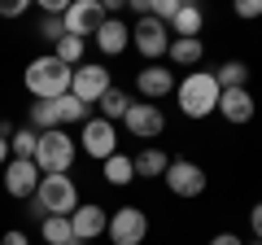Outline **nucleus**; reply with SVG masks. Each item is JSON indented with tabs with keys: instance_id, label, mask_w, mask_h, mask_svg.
<instances>
[{
	"instance_id": "f257e3e1",
	"label": "nucleus",
	"mask_w": 262,
	"mask_h": 245,
	"mask_svg": "<svg viewBox=\"0 0 262 245\" xmlns=\"http://www.w3.org/2000/svg\"><path fill=\"white\" fill-rule=\"evenodd\" d=\"M175 105H179L184 118H210V114H219L214 70H188L184 79H175Z\"/></svg>"
},
{
	"instance_id": "f03ea898",
	"label": "nucleus",
	"mask_w": 262,
	"mask_h": 245,
	"mask_svg": "<svg viewBox=\"0 0 262 245\" xmlns=\"http://www.w3.org/2000/svg\"><path fill=\"white\" fill-rule=\"evenodd\" d=\"M70 75H75L70 66H61L53 53H44V57H35V62L22 70V84H27V92L35 96V101H57V96L70 92Z\"/></svg>"
},
{
	"instance_id": "7ed1b4c3",
	"label": "nucleus",
	"mask_w": 262,
	"mask_h": 245,
	"mask_svg": "<svg viewBox=\"0 0 262 245\" xmlns=\"http://www.w3.org/2000/svg\"><path fill=\"white\" fill-rule=\"evenodd\" d=\"M35 215L48 219V215H61L70 219L79 210V184L70 175H39V189H35Z\"/></svg>"
},
{
	"instance_id": "20e7f679",
	"label": "nucleus",
	"mask_w": 262,
	"mask_h": 245,
	"mask_svg": "<svg viewBox=\"0 0 262 245\" xmlns=\"http://www.w3.org/2000/svg\"><path fill=\"white\" fill-rule=\"evenodd\" d=\"M75 158H79V145L57 127V132H44V136H39L35 158H31V162L39 167V175H66V171L75 167Z\"/></svg>"
},
{
	"instance_id": "39448f33",
	"label": "nucleus",
	"mask_w": 262,
	"mask_h": 245,
	"mask_svg": "<svg viewBox=\"0 0 262 245\" xmlns=\"http://www.w3.org/2000/svg\"><path fill=\"white\" fill-rule=\"evenodd\" d=\"M122 127H127V136L131 140H158L162 132H166V114H162V105H153V101H131L127 105V114H122Z\"/></svg>"
},
{
	"instance_id": "423d86ee",
	"label": "nucleus",
	"mask_w": 262,
	"mask_h": 245,
	"mask_svg": "<svg viewBox=\"0 0 262 245\" xmlns=\"http://www.w3.org/2000/svg\"><path fill=\"white\" fill-rule=\"evenodd\" d=\"M105 236H110V245H144V236H149V215H144L140 206H118L110 215V223H105Z\"/></svg>"
},
{
	"instance_id": "0eeeda50",
	"label": "nucleus",
	"mask_w": 262,
	"mask_h": 245,
	"mask_svg": "<svg viewBox=\"0 0 262 245\" xmlns=\"http://www.w3.org/2000/svg\"><path fill=\"white\" fill-rule=\"evenodd\" d=\"M131 48L144 57V66H158L162 57H166V48H170V31H166V22H158V18H140L136 27H131Z\"/></svg>"
},
{
	"instance_id": "6e6552de",
	"label": "nucleus",
	"mask_w": 262,
	"mask_h": 245,
	"mask_svg": "<svg viewBox=\"0 0 262 245\" xmlns=\"http://www.w3.org/2000/svg\"><path fill=\"white\" fill-rule=\"evenodd\" d=\"M162 184H166L175 197H201V193H206V184H210V175H206V167H201V162L170 158V167H166V175H162Z\"/></svg>"
},
{
	"instance_id": "1a4fd4ad",
	"label": "nucleus",
	"mask_w": 262,
	"mask_h": 245,
	"mask_svg": "<svg viewBox=\"0 0 262 245\" xmlns=\"http://www.w3.org/2000/svg\"><path fill=\"white\" fill-rule=\"evenodd\" d=\"M110 88H114V75L101 62H83V66H75V75H70V96H79L83 105H96Z\"/></svg>"
},
{
	"instance_id": "9d476101",
	"label": "nucleus",
	"mask_w": 262,
	"mask_h": 245,
	"mask_svg": "<svg viewBox=\"0 0 262 245\" xmlns=\"http://www.w3.org/2000/svg\"><path fill=\"white\" fill-rule=\"evenodd\" d=\"M79 149H83L88 158H96V162L114 158V153H118V127H114V122H105L101 114H96V118H88L83 127H79Z\"/></svg>"
},
{
	"instance_id": "9b49d317",
	"label": "nucleus",
	"mask_w": 262,
	"mask_h": 245,
	"mask_svg": "<svg viewBox=\"0 0 262 245\" xmlns=\"http://www.w3.org/2000/svg\"><path fill=\"white\" fill-rule=\"evenodd\" d=\"M105 18H110V13H105L101 0H70V9L61 13V27H66V35L88 39V35H96V31H101Z\"/></svg>"
},
{
	"instance_id": "f8f14e48",
	"label": "nucleus",
	"mask_w": 262,
	"mask_h": 245,
	"mask_svg": "<svg viewBox=\"0 0 262 245\" xmlns=\"http://www.w3.org/2000/svg\"><path fill=\"white\" fill-rule=\"evenodd\" d=\"M35 189H39V167L35 162H27V158H9L5 162V193H9V197L31 201Z\"/></svg>"
},
{
	"instance_id": "ddd939ff",
	"label": "nucleus",
	"mask_w": 262,
	"mask_h": 245,
	"mask_svg": "<svg viewBox=\"0 0 262 245\" xmlns=\"http://www.w3.org/2000/svg\"><path fill=\"white\" fill-rule=\"evenodd\" d=\"M136 92H140V101H166V96H175V70L170 66H144L136 70Z\"/></svg>"
},
{
	"instance_id": "4468645a",
	"label": "nucleus",
	"mask_w": 262,
	"mask_h": 245,
	"mask_svg": "<svg viewBox=\"0 0 262 245\" xmlns=\"http://www.w3.org/2000/svg\"><path fill=\"white\" fill-rule=\"evenodd\" d=\"M105 223H110V210L96 206V201H83V206L70 215V228H75V241H96V236H105Z\"/></svg>"
},
{
	"instance_id": "2eb2a0df",
	"label": "nucleus",
	"mask_w": 262,
	"mask_h": 245,
	"mask_svg": "<svg viewBox=\"0 0 262 245\" xmlns=\"http://www.w3.org/2000/svg\"><path fill=\"white\" fill-rule=\"evenodd\" d=\"M253 92L249 88H227V92H219V114H223L232 127H245V122H253Z\"/></svg>"
},
{
	"instance_id": "dca6fc26",
	"label": "nucleus",
	"mask_w": 262,
	"mask_h": 245,
	"mask_svg": "<svg viewBox=\"0 0 262 245\" xmlns=\"http://www.w3.org/2000/svg\"><path fill=\"white\" fill-rule=\"evenodd\" d=\"M96 48H101L105 57H118V53H127L131 48V27L127 22H118V18H105L101 22V31H96Z\"/></svg>"
},
{
	"instance_id": "f3484780",
	"label": "nucleus",
	"mask_w": 262,
	"mask_h": 245,
	"mask_svg": "<svg viewBox=\"0 0 262 245\" xmlns=\"http://www.w3.org/2000/svg\"><path fill=\"white\" fill-rule=\"evenodd\" d=\"M170 39H201V31H206V13L196 9V5H179V13L166 22Z\"/></svg>"
},
{
	"instance_id": "a211bd4d",
	"label": "nucleus",
	"mask_w": 262,
	"mask_h": 245,
	"mask_svg": "<svg viewBox=\"0 0 262 245\" xmlns=\"http://www.w3.org/2000/svg\"><path fill=\"white\" fill-rule=\"evenodd\" d=\"M101 179L110 184V189H127L131 179H136V167H131V158L118 149L114 158H105V162H101Z\"/></svg>"
},
{
	"instance_id": "6ab92c4d",
	"label": "nucleus",
	"mask_w": 262,
	"mask_h": 245,
	"mask_svg": "<svg viewBox=\"0 0 262 245\" xmlns=\"http://www.w3.org/2000/svg\"><path fill=\"white\" fill-rule=\"evenodd\" d=\"M131 167H136V175H144V179H162L166 167H170V158L162 149H153V145H144V149L131 158Z\"/></svg>"
},
{
	"instance_id": "aec40b11",
	"label": "nucleus",
	"mask_w": 262,
	"mask_h": 245,
	"mask_svg": "<svg viewBox=\"0 0 262 245\" xmlns=\"http://www.w3.org/2000/svg\"><path fill=\"white\" fill-rule=\"evenodd\" d=\"M53 105H57V122H61V132L70 127V122H79V127H83V122L92 118V105H83L79 96H70V92H66V96H57Z\"/></svg>"
},
{
	"instance_id": "412c9836",
	"label": "nucleus",
	"mask_w": 262,
	"mask_h": 245,
	"mask_svg": "<svg viewBox=\"0 0 262 245\" xmlns=\"http://www.w3.org/2000/svg\"><path fill=\"white\" fill-rule=\"evenodd\" d=\"M39 232H44V245H79V241H75V228H70V219H61V215L39 219Z\"/></svg>"
},
{
	"instance_id": "4be33fe9",
	"label": "nucleus",
	"mask_w": 262,
	"mask_h": 245,
	"mask_svg": "<svg viewBox=\"0 0 262 245\" xmlns=\"http://www.w3.org/2000/svg\"><path fill=\"white\" fill-rule=\"evenodd\" d=\"M166 57L175 62V66H196V62L206 57V39H170Z\"/></svg>"
},
{
	"instance_id": "5701e85b",
	"label": "nucleus",
	"mask_w": 262,
	"mask_h": 245,
	"mask_svg": "<svg viewBox=\"0 0 262 245\" xmlns=\"http://www.w3.org/2000/svg\"><path fill=\"white\" fill-rule=\"evenodd\" d=\"M83 53H88V39H79V35H61L53 44V57L61 62V66H70V70L83 66Z\"/></svg>"
},
{
	"instance_id": "b1692460",
	"label": "nucleus",
	"mask_w": 262,
	"mask_h": 245,
	"mask_svg": "<svg viewBox=\"0 0 262 245\" xmlns=\"http://www.w3.org/2000/svg\"><path fill=\"white\" fill-rule=\"evenodd\" d=\"M27 127H31V132H39V136H44V132H57V127H61V122H57V105H53V101H35V105L27 110Z\"/></svg>"
},
{
	"instance_id": "393cba45",
	"label": "nucleus",
	"mask_w": 262,
	"mask_h": 245,
	"mask_svg": "<svg viewBox=\"0 0 262 245\" xmlns=\"http://www.w3.org/2000/svg\"><path fill=\"white\" fill-rule=\"evenodd\" d=\"M214 79H219V92H227V88H249V66L232 57V62H223L214 70Z\"/></svg>"
},
{
	"instance_id": "a878e982",
	"label": "nucleus",
	"mask_w": 262,
	"mask_h": 245,
	"mask_svg": "<svg viewBox=\"0 0 262 245\" xmlns=\"http://www.w3.org/2000/svg\"><path fill=\"white\" fill-rule=\"evenodd\" d=\"M127 105H131V96L122 92V88H110V92H105L101 101H96V110H101V118H105V122H122Z\"/></svg>"
},
{
	"instance_id": "bb28decb",
	"label": "nucleus",
	"mask_w": 262,
	"mask_h": 245,
	"mask_svg": "<svg viewBox=\"0 0 262 245\" xmlns=\"http://www.w3.org/2000/svg\"><path fill=\"white\" fill-rule=\"evenodd\" d=\"M35 145H39V132H31V127H13L9 136V158H35Z\"/></svg>"
},
{
	"instance_id": "cd10ccee",
	"label": "nucleus",
	"mask_w": 262,
	"mask_h": 245,
	"mask_svg": "<svg viewBox=\"0 0 262 245\" xmlns=\"http://www.w3.org/2000/svg\"><path fill=\"white\" fill-rule=\"evenodd\" d=\"M39 39H48V44H57V39L66 35V27H61V18H39V31H35Z\"/></svg>"
},
{
	"instance_id": "c85d7f7f",
	"label": "nucleus",
	"mask_w": 262,
	"mask_h": 245,
	"mask_svg": "<svg viewBox=\"0 0 262 245\" xmlns=\"http://www.w3.org/2000/svg\"><path fill=\"white\" fill-rule=\"evenodd\" d=\"M179 5H184V0H153L149 18H158V22H170V18L179 13Z\"/></svg>"
},
{
	"instance_id": "c756f323",
	"label": "nucleus",
	"mask_w": 262,
	"mask_h": 245,
	"mask_svg": "<svg viewBox=\"0 0 262 245\" xmlns=\"http://www.w3.org/2000/svg\"><path fill=\"white\" fill-rule=\"evenodd\" d=\"M236 18H245V22L262 18V0H236Z\"/></svg>"
},
{
	"instance_id": "7c9ffc66",
	"label": "nucleus",
	"mask_w": 262,
	"mask_h": 245,
	"mask_svg": "<svg viewBox=\"0 0 262 245\" xmlns=\"http://www.w3.org/2000/svg\"><path fill=\"white\" fill-rule=\"evenodd\" d=\"M31 9V0H0V18H22Z\"/></svg>"
},
{
	"instance_id": "2f4dec72",
	"label": "nucleus",
	"mask_w": 262,
	"mask_h": 245,
	"mask_svg": "<svg viewBox=\"0 0 262 245\" xmlns=\"http://www.w3.org/2000/svg\"><path fill=\"white\" fill-rule=\"evenodd\" d=\"M249 232H253V241H262V201H253V210H249Z\"/></svg>"
},
{
	"instance_id": "473e14b6",
	"label": "nucleus",
	"mask_w": 262,
	"mask_h": 245,
	"mask_svg": "<svg viewBox=\"0 0 262 245\" xmlns=\"http://www.w3.org/2000/svg\"><path fill=\"white\" fill-rule=\"evenodd\" d=\"M0 245H31V236L22 232V228H9V232L0 236Z\"/></svg>"
},
{
	"instance_id": "72a5a7b5",
	"label": "nucleus",
	"mask_w": 262,
	"mask_h": 245,
	"mask_svg": "<svg viewBox=\"0 0 262 245\" xmlns=\"http://www.w3.org/2000/svg\"><path fill=\"white\" fill-rule=\"evenodd\" d=\"M210 245H245V241L236 232H219V236H210Z\"/></svg>"
},
{
	"instance_id": "f704fd0d",
	"label": "nucleus",
	"mask_w": 262,
	"mask_h": 245,
	"mask_svg": "<svg viewBox=\"0 0 262 245\" xmlns=\"http://www.w3.org/2000/svg\"><path fill=\"white\" fill-rule=\"evenodd\" d=\"M149 9H153V0H131V13L136 18H149Z\"/></svg>"
},
{
	"instance_id": "c9c22d12",
	"label": "nucleus",
	"mask_w": 262,
	"mask_h": 245,
	"mask_svg": "<svg viewBox=\"0 0 262 245\" xmlns=\"http://www.w3.org/2000/svg\"><path fill=\"white\" fill-rule=\"evenodd\" d=\"M5 162H9V140H0V171H5Z\"/></svg>"
},
{
	"instance_id": "e433bc0d",
	"label": "nucleus",
	"mask_w": 262,
	"mask_h": 245,
	"mask_svg": "<svg viewBox=\"0 0 262 245\" xmlns=\"http://www.w3.org/2000/svg\"><path fill=\"white\" fill-rule=\"evenodd\" d=\"M245 245H262V241H245Z\"/></svg>"
}]
</instances>
